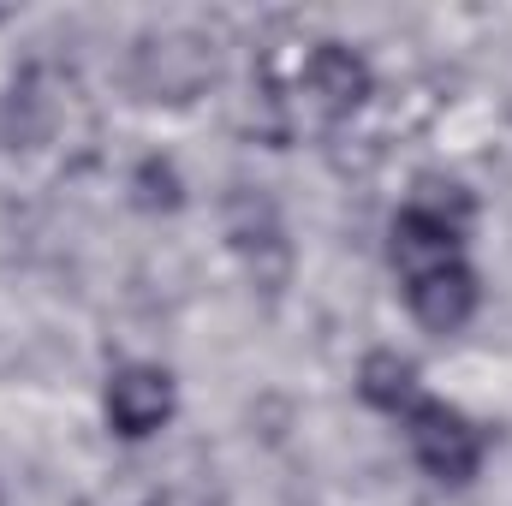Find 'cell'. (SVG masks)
<instances>
[{"label":"cell","instance_id":"cell-1","mask_svg":"<svg viewBox=\"0 0 512 506\" xmlns=\"http://www.w3.org/2000/svg\"><path fill=\"white\" fill-rule=\"evenodd\" d=\"M405 435H411L417 465H423L435 483H471L477 465H483V429H477L465 411L441 405V399H417V405L405 411Z\"/></svg>","mask_w":512,"mask_h":506},{"label":"cell","instance_id":"cell-2","mask_svg":"<svg viewBox=\"0 0 512 506\" xmlns=\"http://www.w3.org/2000/svg\"><path fill=\"white\" fill-rule=\"evenodd\" d=\"M209 78H215V42L191 36V30L143 36L131 54V84L149 102H191Z\"/></svg>","mask_w":512,"mask_h":506},{"label":"cell","instance_id":"cell-3","mask_svg":"<svg viewBox=\"0 0 512 506\" xmlns=\"http://www.w3.org/2000/svg\"><path fill=\"white\" fill-rule=\"evenodd\" d=\"M298 96L310 114L322 120H346L352 108H364L370 96V60L346 42H316L298 66Z\"/></svg>","mask_w":512,"mask_h":506},{"label":"cell","instance_id":"cell-4","mask_svg":"<svg viewBox=\"0 0 512 506\" xmlns=\"http://www.w3.org/2000/svg\"><path fill=\"white\" fill-rule=\"evenodd\" d=\"M102 405H108L114 435H126V441H149V435L173 417L179 393H173V376H167L161 364H126V370L108 376Z\"/></svg>","mask_w":512,"mask_h":506},{"label":"cell","instance_id":"cell-5","mask_svg":"<svg viewBox=\"0 0 512 506\" xmlns=\"http://www.w3.org/2000/svg\"><path fill=\"white\" fill-rule=\"evenodd\" d=\"M459 215H447V209H435V203H411L399 221H393V233H387V256H393V268L405 274V280H417V274H429V268H441V262H459Z\"/></svg>","mask_w":512,"mask_h":506},{"label":"cell","instance_id":"cell-6","mask_svg":"<svg viewBox=\"0 0 512 506\" xmlns=\"http://www.w3.org/2000/svg\"><path fill=\"white\" fill-rule=\"evenodd\" d=\"M477 298H483V286H477V274H471L465 262H441V268L405 280L411 316H417L423 328H435V334H459V328L477 316Z\"/></svg>","mask_w":512,"mask_h":506},{"label":"cell","instance_id":"cell-7","mask_svg":"<svg viewBox=\"0 0 512 506\" xmlns=\"http://www.w3.org/2000/svg\"><path fill=\"white\" fill-rule=\"evenodd\" d=\"M358 393H364L376 411L405 417V411L423 399V381H417V364H411V358H399V352H370L364 370H358Z\"/></svg>","mask_w":512,"mask_h":506},{"label":"cell","instance_id":"cell-8","mask_svg":"<svg viewBox=\"0 0 512 506\" xmlns=\"http://www.w3.org/2000/svg\"><path fill=\"white\" fill-rule=\"evenodd\" d=\"M137 203H143V209H179V173L149 155V161L137 167Z\"/></svg>","mask_w":512,"mask_h":506}]
</instances>
